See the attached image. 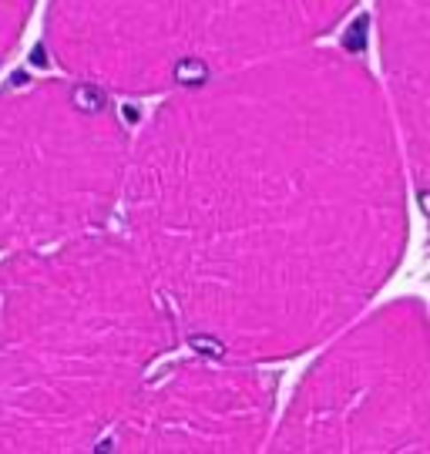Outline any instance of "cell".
Masks as SVG:
<instances>
[{"label": "cell", "instance_id": "6", "mask_svg": "<svg viewBox=\"0 0 430 454\" xmlns=\"http://www.w3.org/2000/svg\"><path fill=\"white\" fill-rule=\"evenodd\" d=\"M272 404V380L259 364L202 350L148 377L105 441L128 454L259 451L270 441Z\"/></svg>", "mask_w": 430, "mask_h": 454}, {"label": "cell", "instance_id": "4", "mask_svg": "<svg viewBox=\"0 0 430 454\" xmlns=\"http://www.w3.org/2000/svg\"><path fill=\"white\" fill-rule=\"evenodd\" d=\"M128 138L108 91L34 78L0 91V249H37L108 229L121 212Z\"/></svg>", "mask_w": 430, "mask_h": 454}, {"label": "cell", "instance_id": "8", "mask_svg": "<svg viewBox=\"0 0 430 454\" xmlns=\"http://www.w3.org/2000/svg\"><path fill=\"white\" fill-rule=\"evenodd\" d=\"M34 11V0H0V65L24 34V24Z\"/></svg>", "mask_w": 430, "mask_h": 454}, {"label": "cell", "instance_id": "2", "mask_svg": "<svg viewBox=\"0 0 430 454\" xmlns=\"http://www.w3.org/2000/svg\"><path fill=\"white\" fill-rule=\"evenodd\" d=\"M178 324L125 232L98 229L0 262V451L108 438Z\"/></svg>", "mask_w": 430, "mask_h": 454}, {"label": "cell", "instance_id": "5", "mask_svg": "<svg viewBox=\"0 0 430 454\" xmlns=\"http://www.w3.org/2000/svg\"><path fill=\"white\" fill-rule=\"evenodd\" d=\"M330 340L270 431V451L430 454L427 309L394 300Z\"/></svg>", "mask_w": 430, "mask_h": 454}, {"label": "cell", "instance_id": "7", "mask_svg": "<svg viewBox=\"0 0 430 454\" xmlns=\"http://www.w3.org/2000/svg\"><path fill=\"white\" fill-rule=\"evenodd\" d=\"M383 95L430 223V0H377Z\"/></svg>", "mask_w": 430, "mask_h": 454}, {"label": "cell", "instance_id": "3", "mask_svg": "<svg viewBox=\"0 0 430 454\" xmlns=\"http://www.w3.org/2000/svg\"><path fill=\"white\" fill-rule=\"evenodd\" d=\"M356 0H51L48 51L114 95H168L317 44Z\"/></svg>", "mask_w": 430, "mask_h": 454}, {"label": "cell", "instance_id": "1", "mask_svg": "<svg viewBox=\"0 0 430 454\" xmlns=\"http://www.w3.org/2000/svg\"><path fill=\"white\" fill-rule=\"evenodd\" d=\"M125 236L178 333L296 357L383 290L407 243V165L383 84L336 48L168 91L131 138Z\"/></svg>", "mask_w": 430, "mask_h": 454}]
</instances>
